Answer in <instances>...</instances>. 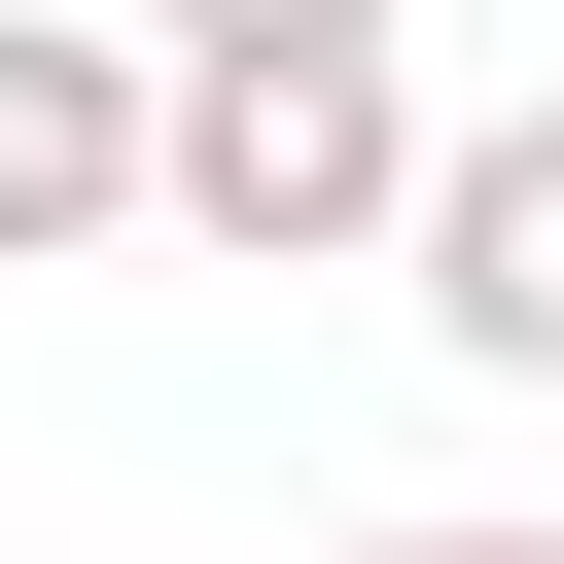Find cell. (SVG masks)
<instances>
[{
  "instance_id": "obj_1",
  "label": "cell",
  "mask_w": 564,
  "mask_h": 564,
  "mask_svg": "<svg viewBox=\"0 0 564 564\" xmlns=\"http://www.w3.org/2000/svg\"><path fill=\"white\" fill-rule=\"evenodd\" d=\"M423 176V35H141V212L212 282H352Z\"/></svg>"
},
{
  "instance_id": "obj_2",
  "label": "cell",
  "mask_w": 564,
  "mask_h": 564,
  "mask_svg": "<svg viewBox=\"0 0 564 564\" xmlns=\"http://www.w3.org/2000/svg\"><path fill=\"white\" fill-rule=\"evenodd\" d=\"M388 282H423L458 388H564V106H458V141L388 176Z\"/></svg>"
},
{
  "instance_id": "obj_3",
  "label": "cell",
  "mask_w": 564,
  "mask_h": 564,
  "mask_svg": "<svg viewBox=\"0 0 564 564\" xmlns=\"http://www.w3.org/2000/svg\"><path fill=\"white\" fill-rule=\"evenodd\" d=\"M35 247H141V35L106 0H0V282Z\"/></svg>"
},
{
  "instance_id": "obj_4",
  "label": "cell",
  "mask_w": 564,
  "mask_h": 564,
  "mask_svg": "<svg viewBox=\"0 0 564 564\" xmlns=\"http://www.w3.org/2000/svg\"><path fill=\"white\" fill-rule=\"evenodd\" d=\"M176 35H423V0H176Z\"/></svg>"
},
{
  "instance_id": "obj_5",
  "label": "cell",
  "mask_w": 564,
  "mask_h": 564,
  "mask_svg": "<svg viewBox=\"0 0 564 564\" xmlns=\"http://www.w3.org/2000/svg\"><path fill=\"white\" fill-rule=\"evenodd\" d=\"M352 564H564V529H352Z\"/></svg>"
}]
</instances>
